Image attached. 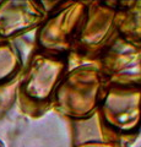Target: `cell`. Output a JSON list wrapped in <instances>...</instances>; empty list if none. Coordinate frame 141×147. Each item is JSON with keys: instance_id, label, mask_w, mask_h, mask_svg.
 Here are the masks:
<instances>
[]
</instances>
